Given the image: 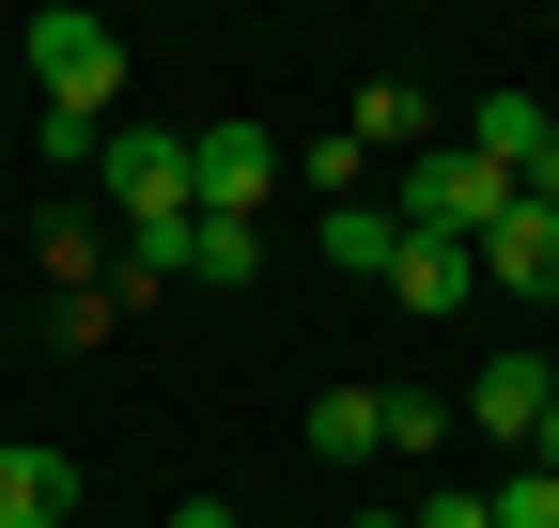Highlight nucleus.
Segmentation results:
<instances>
[{"mask_svg": "<svg viewBox=\"0 0 559 528\" xmlns=\"http://www.w3.org/2000/svg\"><path fill=\"white\" fill-rule=\"evenodd\" d=\"M404 528H498V513H481L466 482H436V497H419V513H404Z\"/></svg>", "mask_w": 559, "mask_h": 528, "instance_id": "nucleus-15", "label": "nucleus"}, {"mask_svg": "<svg viewBox=\"0 0 559 528\" xmlns=\"http://www.w3.org/2000/svg\"><path fill=\"white\" fill-rule=\"evenodd\" d=\"M358 528H404V513H358Z\"/></svg>", "mask_w": 559, "mask_h": 528, "instance_id": "nucleus-18", "label": "nucleus"}, {"mask_svg": "<svg viewBox=\"0 0 559 528\" xmlns=\"http://www.w3.org/2000/svg\"><path fill=\"white\" fill-rule=\"evenodd\" d=\"M311 451H326V467H373V451H389V388H326V405H311Z\"/></svg>", "mask_w": 559, "mask_h": 528, "instance_id": "nucleus-10", "label": "nucleus"}, {"mask_svg": "<svg viewBox=\"0 0 559 528\" xmlns=\"http://www.w3.org/2000/svg\"><path fill=\"white\" fill-rule=\"evenodd\" d=\"M498 218H513V171H498V156H466V141H419V156H404V233L481 249Z\"/></svg>", "mask_w": 559, "mask_h": 528, "instance_id": "nucleus-1", "label": "nucleus"}, {"mask_svg": "<svg viewBox=\"0 0 559 528\" xmlns=\"http://www.w3.org/2000/svg\"><path fill=\"white\" fill-rule=\"evenodd\" d=\"M481 296H559V203L513 187V218L481 233Z\"/></svg>", "mask_w": 559, "mask_h": 528, "instance_id": "nucleus-6", "label": "nucleus"}, {"mask_svg": "<svg viewBox=\"0 0 559 528\" xmlns=\"http://www.w3.org/2000/svg\"><path fill=\"white\" fill-rule=\"evenodd\" d=\"M32 156H47V171H94V156H109V109H32Z\"/></svg>", "mask_w": 559, "mask_h": 528, "instance_id": "nucleus-11", "label": "nucleus"}, {"mask_svg": "<svg viewBox=\"0 0 559 528\" xmlns=\"http://www.w3.org/2000/svg\"><path fill=\"white\" fill-rule=\"evenodd\" d=\"M544 405H559V358H544V343H513V358H481V388H466V420H481V435H513V467H528V435H544Z\"/></svg>", "mask_w": 559, "mask_h": 528, "instance_id": "nucleus-4", "label": "nucleus"}, {"mask_svg": "<svg viewBox=\"0 0 559 528\" xmlns=\"http://www.w3.org/2000/svg\"><path fill=\"white\" fill-rule=\"evenodd\" d=\"M389 296H404V311H466V296H481V249H436V233H404V249H389Z\"/></svg>", "mask_w": 559, "mask_h": 528, "instance_id": "nucleus-8", "label": "nucleus"}, {"mask_svg": "<svg viewBox=\"0 0 559 528\" xmlns=\"http://www.w3.org/2000/svg\"><path fill=\"white\" fill-rule=\"evenodd\" d=\"M32 79H47V109H109L124 94V32L79 16V0H47V16H32Z\"/></svg>", "mask_w": 559, "mask_h": 528, "instance_id": "nucleus-3", "label": "nucleus"}, {"mask_svg": "<svg viewBox=\"0 0 559 528\" xmlns=\"http://www.w3.org/2000/svg\"><path fill=\"white\" fill-rule=\"evenodd\" d=\"M481 513H498V528H559V467H513L498 497H481Z\"/></svg>", "mask_w": 559, "mask_h": 528, "instance_id": "nucleus-14", "label": "nucleus"}, {"mask_svg": "<svg viewBox=\"0 0 559 528\" xmlns=\"http://www.w3.org/2000/svg\"><path fill=\"white\" fill-rule=\"evenodd\" d=\"M187 171H202V218H249L264 187H280V141H264V124H202Z\"/></svg>", "mask_w": 559, "mask_h": 528, "instance_id": "nucleus-5", "label": "nucleus"}, {"mask_svg": "<svg viewBox=\"0 0 559 528\" xmlns=\"http://www.w3.org/2000/svg\"><path fill=\"white\" fill-rule=\"evenodd\" d=\"M249 264H264L249 218H187V280H249Z\"/></svg>", "mask_w": 559, "mask_h": 528, "instance_id": "nucleus-12", "label": "nucleus"}, {"mask_svg": "<svg viewBox=\"0 0 559 528\" xmlns=\"http://www.w3.org/2000/svg\"><path fill=\"white\" fill-rule=\"evenodd\" d=\"M171 528H234V513H218V497H187V513H171Z\"/></svg>", "mask_w": 559, "mask_h": 528, "instance_id": "nucleus-16", "label": "nucleus"}, {"mask_svg": "<svg viewBox=\"0 0 559 528\" xmlns=\"http://www.w3.org/2000/svg\"><path fill=\"white\" fill-rule=\"evenodd\" d=\"M0 528H79V467L32 435H0Z\"/></svg>", "mask_w": 559, "mask_h": 528, "instance_id": "nucleus-7", "label": "nucleus"}, {"mask_svg": "<svg viewBox=\"0 0 559 528\" xmlns=\"http://www.w3.org/2000/svg\"><path fill=\"white\" fill-rule=\"evenodd\" d=\"M109 203H124V233H171V218H202V171H187V141L171 124H109Z\"/></svg>", "mask_w": 559, "mask_h": 528, "instance_id": "nucleus-2", "label": "nucleus"}, {"mask_svg": "<svg viewBox=\"0 0 559 528\" xmlns=\"http://www.w3.org/2000/svg\"><path fill=\"white\" fill-rule=\"evenodd\" d=\"M528 467H559V405H544V435H528Z\"/></svg>", "mask_w": 559, "mask_h": 528, "instance_id": "nucleus-17", "label": "nucleus"}, {"mask_svg": "<svg viewBox=\"0 0 559 528\" xmlns=\"http://www.w3.org/2000/svg\"><path fill=\"white\" fill-rule=\"evenodd\" d=\"M311 249L342 264V280H389V249H404V218H389V203H326V218H311Z\"/></svg>", "mask_w": 559, "mask_h": 528, "instance_id": "nucleus-9", "label": "nucleus"}, {"mask_svg": "<svg viewBox=\"0 0 559 528\" xmlns=\"http://www.w3.org/2000/svg\"><path fill=\"white\" fill-rule=\"evenodd\" d=\"M373 141H404V156L436 141V124H419V94H404V79H373V94H358V156H373Z\"/></svg>", "mask_w": 559, "mask_h": 528, "instance_id": "nucleus-13", "label": "nucleus"}]
</instances>
